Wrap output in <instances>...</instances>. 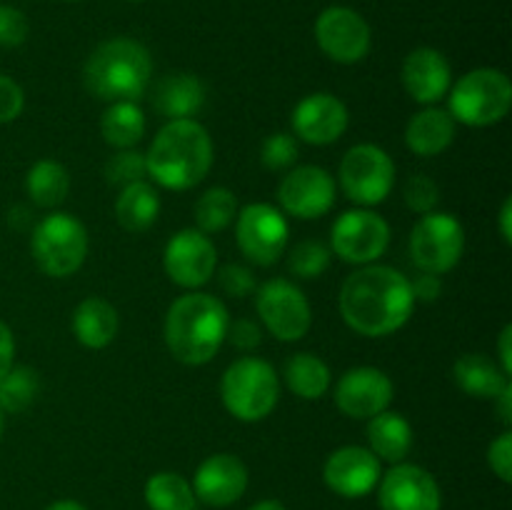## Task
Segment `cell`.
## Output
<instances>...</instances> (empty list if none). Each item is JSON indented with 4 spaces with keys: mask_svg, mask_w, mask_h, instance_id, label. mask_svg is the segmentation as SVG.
Returning <instances> with one entry per match:
<instances>
[{
    "mask_svg": "<svg viewBox=\"0 0 512 510\" xmlns=\"http://www.w3.org/2000/svg\"><path fill=\"white\" fill-rule=\"evenodd\" d=\"M413 310L408 275L390 265H360L340 288V315L350 330L365 338L398 333Z\"/></svg>",
    "mask_w": 512,
    "mask_h": 510,
    "instance_id": "6da1fadb",
    "label": "cell"
},
{
    "mask_svg": "<svg viewBox=\"0 0 512 510\" xmlns=\"http://www.w3.org/2000/svg\"><path fill=\"white\" fill-rule=\"evenodd\" d=\"M213 158V140L198 120H168L145 153V168L160 188L190 190L203 183Z\"/></svg>",
    "mask_w": 512,
    "mask_h": 510,
    "instance_id": "7a4b0ae2",
    "label": "cell"
},
{
    "mask_svg": "<svg viewBox=\"0 0 512 510\" xmlns=\"http://www.w3.org/2000/svg\"><path fill=\"white\" fill-rule=\"evenodd\" d=\"M230 315L223 300L210 293L180 295L165 315V345L183 365H205L228 338Z\"/></svg>",
    "mask_w": 512,
    "mask_h": 510,
    "instance_id": "3957f363",
    "label": "cell"
},
{
    "mask_svg": "<svg viewBox=\"0 0 512 510\" xmlns=\"http://www.w3.org/2000/svg\"><path fill=\"white\" fill-rule=\"evenodd\" d=\"M153 78V58L148 48L133 38H110L90 53L83 68V83L95 98L138 100Z\"/></svg>",
    "mask_w": 512,
    "mask_h": 510,
    "instance_id": "277c9868",
    "label": "cell"
},
{
    "mask_svg": "<svg viewBox=\"0 0 512 510\" xmlns=\"http://www.w3.org/2000/svg\"><path fill=\"white\" fill-rule=\"evenodd\" d=\"M220 398L240 423H260L280 400V380L273 365L260 358H240L223 373Z\"/></svg>",
    "mask_w": 512,
    "mask_h": 510,
    "instance_id": "5b68a950",
    "label": "cell"
},
{
    "mask_svg": "<svg viewBox=\"0 0 512 510\" xmlns=\"http://www.w3.org/2000/svg\"><path fill=\"white\" fill-rule=\"evenodd\" d=\"M450 115L455 123L488 128L500 123L512 108V83L498 68H475L448 90Z\"/></svg>",
    "mask_w": 512,
    "mask_h": 510,
    "instance_id": "8992f818",
    "label": "cell"
},
{
    "mask_svg": "<svg viewBox=\"0 0 512 510\" xmlns=\"http://www.w3.org/2000/svg\"><path fill=\"white\" fill-rule=\"evenodd\" d=\"M30 250L38 268L50 278L78 273L88 255V230L75 215L50 213L35 223Z\"/></svg>",
    "mask_w": 512,
    "mask_h": 510,
    "instance_id": "52a82bcc",
    "label": "cell"
},
{
    "mask_svg": "<svg viewBox=\"0 0 512 510\" xmlns=\"http://www.w3.org/2000/svg\"><path fill=\"white\" fill-rule=\"evenodd\" d=\"M465 253V228L455 215H420L410 233V258L420 273L443 275L460 263Z\"/></svg>",
    "mask_w": 512,
    "mask_h": 510,
    "instance_id": "ba28073f",
    "label": "cell"
},
{
    "mask_svg": "<svg viewBox=\"0 0 512 510\" xmlns=\"http://www.w3.org/2000/svg\"><path fill=\"white\" fill-rule=\"evenodd\" d=\"M340 188L363 208L380 205L395 185V163L380 145L360 143L343 155Z\"/></svg>",
    "mask_w": 512,
    "mask_h": 510,
    "instance_id": "9c48e42d",
    "label": "cell"
},
{
    "mask_svg": "<svg viewBox=\"0 0 512 510\" xmlns=\"http://www.w3.org/2000/svg\"><path fill=\"white\" fill-rule=\"evenodd\" d=\"M255 310L265 330L283 343L305 338L313 325V310L303 290L285 278L265 280L255 293Z\"/></svg>",
    "mask_w": 512,
    "mask_h": 510,
    "instance_id": "30bf717a",
    "label": "cell"
},
{
    "mask_svg": "<svg viewBox=\"0 0 512 510\" xmlns=\"http://www.w3.org/2000/svg\"><path fill=\"white\" fill-rule=\"evenodd\" d=\"M390 245V225L368 208L345 210L330 228V253L350 265H373Z\"/></svg>",
    "mask_w": 512,
    "mask_h": 510,
    "instance_id": "8fae6325",
    "label": "cell"
},
{
    "mask_svg": "<svg viewBox=\"0 0 512 510\" xmlns=\"http://www.w3.org/2000/svg\"><path fill=\"white\" fill-rule=\"evenodd\" d=\"M290 228L283 210L270 203H253L238 210L235 218V240L238 248L250 263L268 268L278 263L280 255L288 248Z\"/></svg>",
    "mask_w": 512,
    "mask_h": 510,
    "instance_id": "7c38bea8",
    "label": "cell"
},
{
    "mask_svg": "<svg viewBox=\"0 0 512 510\" xmlns=\"http://www.w3.org/2000/svg\"><path fill=\"white\" fill-rule=\"evenodd\" d=\"M315 40L330 60L340 65L360 63L370 53V25L358 10L330 5L315 20Z\"/></svg>",
    "mask_w": 512,
    "mask_h": 510,
    "instance_id": "4fadbf2b",
    "label": "cell"
},
{
    "mask_svg": "<svg viewBox=\"0 0 512 510\" xmlns=\"http://www.w3.org/2000/svg\"><path fill=\"white\" fill-rule=\"evenodd\" d=\"M168 278L185 290H198L215 275L218 250L213 240L198 228H183L168 240L163 253Z\"/></svg>",
    "mask_w": 512,
    "mask_h": 510,
    "instance_id": "5bb4252c",
    "label": "cell"
},
{
    "mask_svg": "<svg viewBox=\"0 0 512 510\" xmlns=\"http://www.w3.org/2000/svg\"><path fill=\"white\" fill-rule=\"evenodd\" d=\"M335 180L320 165H300L290 170L278 188V203L283 215L298 220H315L330 213L335 205Z\"/></svg>",
    "mask_w": 512,
    "mask_h": 510,
    "instance_id": "9a60e30c",
    "label": "cell"
},
{
    "mask_svg": "<svg viewBox=\"0 0 512 510\" xmlns=\"http://www.w3.org/2000/svg\"><path fill=\"white\" fill-rule=\"evenodd\" d=\"M380 510H440L443 493L433 473L413 463H395L378 483Z\"/></svg>",
    "mask_w": 512,
    "mask_h": 510,
    "instance_id": "2e32d148",
    "label": "cell"
},
{
    "mask_svg": "<svg viewBox=\"0 0 512 510\" xmlns=\"http://www.w3.org/2000/svg\"><path fill=\"white\" fill-rule=\"evenodd\" d=\"M395 385L380 368H353L335 385V405L340 413L355 420H370L390 408Z\"/></svg>",
    "mask_w": 512,
    "mask_h": 510,
    "instance_id": "e0dca14e",
    "label": "cell"
},
{
    "mask_svg": "<svg viewBox=\"0 0 512 510\" xmlns=\"http://www.w3.org/2000/svg\"><path fill=\"white\" fill-rule=\"evenodd\" d=\"M383 475L375 453L363 445H345L330 453L323 465V480L340 498H365L373 493Z\"/></svg>",
    "mask_w": 512,
    "mask_h": 510,
    "instance_id": "ac0fdd59",
    "label": "cell"
},
{
    "mask_svg": "<svg viewBox=\"0 0 512 510\" xmlns=\"http://www.w3.org/2000/svg\"><path fill=\"white\" fill-rule=\"evenodd\" d=\"M295 138L310 145H330L348 130L350 113L343 100L333 93L305 95L293 110Z\"/></svg>",
    "mask_w": 512,
    "mask_h": 510,
    "instance_id": "d6986e66",
    "label": "cell"
},
{
    "mask_svg": "<svg viewBox=\"0 0 512 510\" xmlns=\"http://www.w3.org/2000/svg\"><path fill=\"white\" fill-rule=\"evenodd\" d=\"M195 498L210 508H228L248 490V468L233 453H215L198 465L193 478Z\"/></svg>",
    "mask_w": 512,
    "mask_h": 510,
    "instance_id": "ffe728a7",
    "label": "cell"
},
{
    "mask_svg": "<svg viewBox=\"0 0 512 510\" xmlns=\"http://www.w3.org/2000/svg\"><path fill=\"white\" fill-rule=\"evenodd\" d=\"M403 85L415 103L435 105L453 85L448 58L435 48H415L403 63Z\"/></svg>",
    "mask_w": 512,
    "mask_h": 510,
    "instance_id": "44dd1931",
    "label": "cell"
},
{
    "mask_svg": "<svg viewBox=\"0 0 512 510\" xmlns=\"http://www.w3.org/2000/svg\"><path fill=\"white\" fill-rule=\"evenodd\" d=\"M205 103V85L193 73H170L153 88V105L163 118H193Z\"/></svg>",
    "mask_w": 512,
    "mask_h": 510,
    "instance_id": "7402d4cb",
    "label": "cell"
},
{
    "mask_svg": "<svg viewBox=\"0 0 512 510\" xmlns=\"http://www.w3.org/2000/svg\"><path fill=\"white\" fill-rule=\"evenodd\" d=\"M455 140V120L448 110L425 105L410 118L405 128V145L420 158H433L445 153Z\"/></svg>",
    "mask_w": 512,
    "mask_h": 510,
    "instance_id": "603a6c76",
    "label": "cell"
},
{
    "mask_svg": "<svg viewBox=\"0 0 512 510\" xmlns=\"http://www.w3.org/2000/svg\"><path fill=\"white\" fill-rule=\"evenodd\" d=\"M73 333L80 345L90 350H103L118 335V310L105 298L90 295L75 308Z\"/></svg>",
    "mask_w": 512,
    "mask_h": 510,
    "instance_id": "cb8c5ba5",
    "label": "cell"
},
{
    "mask_svg": "<svg viewBox=\"0 0 512 510\" xmlns=\"http://www.w3.org/2000/svg\"><path fill=\"white\" fill-rule=\"evenodd\" d=\"M453 378L465 395L478 400H495L510 383L503 368L483 353L460 355L453 365Z\"/></svg>",
    "mask_w": 512,
    "mask_h": 510,
    "instance_id": "d4e9b609",
    "label": "cell"
},
{
    "mask_svg": "<svg viewBox=\"0 0 512 510\" xmlns=\"http://www.w3.org/2000/svg\"><path fill=\"white\" fill-rule=\"evenodd\" d=\"M368 443L378 460L403 463L413 448V425L395 410H383L368 420Z\"/></svg>",
    "mask_w": 512,
    "mask_h": 510,
    "instance_id": "484cf974",
    "label": "cell"
},
{
    "mask_svg": "<svg viewBox=\"0 0 512 510\" xmlns=\"http://www.w3.org/2000/svg\"><path fill=\"white\" fill-rule=\"evenodd\" d=\"M160 215L158 190L148 180H138L125 188H120L118 200H115V218L120 228L128 233H145L155 225Z\"/></svg>",
    "mask_w": 512,
    "mask_h": 510,
    "instance_id": "4316f807",
    "label": "cell"
},
{
    "mask_svg": "<svg viewBox=\"0 0 512 510\" xmlns=\"http://www.w3.org/2000/svg\"><path fill=\"white\" fill-rule=\"evenodd\" d=\"M100 133L110 148L128 150L143 140L145 135V115L133 100H115L103 113L100 120Z\"/></svg>",
    "mask_w": 512,
    "mask_h": 510,
    "instance_id": "83f0119b",
    "label": "cell"
},
{
    "mask_svg": "<svg viewBox=\"0 0 512 510\" xmlns=\"http://www.w3.org/2000/svg\"><path fill=\"white\" fill-rule=\"evenodd\" d=\"M25 190L38 208H58L70 193V175L58 160L43 158L25 175Z\"/></svg>",
    "mask_w": 512,
    "mask_h": 510,
    "instance_id": "f1b7e54d",
    "label": "cell"
},
{
    "mask_svg": "<svg viewBox=\"0 0 512 510\" xmlns=\"http://www.w3.org/2000/svg\"><path fill=\"white\" fill-rule=\"evenodd\" d=\"M285 383L300 400H320L330 390V368L313 353H295L285 363Z\"/></svg>",
    "mask_w": 512,
    "mask_h": 510,
    "instance_id": "f546056e",
    "label": "cell"
},
{
    "mask_svg": "<svg viewBox=\"0 0 512 510\" xmlns=\"http://www.w3.org/2000/svg\"><path fill=\"white\" fill-rule=\"evenodd\" d=\"M145 503L150 510H195L198 498L188 480L180 473H163L150 475L145 483Z\"/></svg>",
    "mask_w": 512,
    "mask_h": 510,
    "instance_id": "4dcf8cb0",
    "label": "cell"
},
{
    "mask_svg": "<svg viewBox=\"0 0 512 510\" xmlns=\"http://www.w3.org/2000/svg\"><path fill=\"white\" fill-rule=\"evenodd\" d=\"M238 218V198L228 188H210L195 203V223L200 233H220Z\"/></svg>",
    "mask_w": 512,
    "mask_h": 510,
    "instance_id": "1f68e13d",
    "label": "cell"
},
{
    "mask_svg": "<svg viewBox=\"0 0 512 510\" xmlns=\"http://www.w3.org/2000/svg\"><path fill=\"white\" fill-rule=\"evenodd\" d=\"M40 393V378L28 365H13L0 378V408L5 413H25Z\"/></svg>",
    "mask_w": 512,
    "mask_h": 510,
    "instance_id": "d6a6232c",
    "label": "cell"
},
{
    "mask_svg": "<svg viewBox=\"0 0 512 510\" xmlns=\"http://www.w3.org/2000/svg\"><path fill=\"white\" fill-rule=\"evenodd\" d=\"M330 258H333V253H330L328 245H323L320 240H303L290 250L288 268L295 278L315 280L328 270Z\"/></svg>",
    "mask_w": 512,
    "mask_h": 510,
    "instance_id": "836d02e7",
    "label": "cell"
},
{
    "mask_svg": "<svg viewBox=\"0 0 512 510\" xmlns=\"http://www.w3.org/2000/svg\"><path fill=\"white\" fill-rule=\"evenodd\" d=\"M145 175H148V168H145V153H140V150L135 148L118 150V153L105 163V180H108L110 185H118V188L145 180Z\"/></svg>",
    "mask_w": 512,
    "mask_h": 510,
    "instance_id": "e575fe53",
    "label": "cell"
},
{
    "mask_svg": "<svg viewBox=\"0 0 512 510\" xmlns=\"http://www.w3.org/2000/svg\"><path fill=\"white\" fill-rule=\"evenodd\" d=\"M300 155L298 138L293 133H273L260 148V163L268 170H288Z\"/></svg>",
    "mask_w": 512,
    "mask_h": 510,
    "instance_id": "d590c367",
    "label": "cell"
},
{
    "mask_svg": "<svg viewBox=\"0 0 512 510\" xmlns=\"http://www.w3.org/2000/svg\"><path fill=\"white\" fill-rule=\"evenodd\" d=\"M403 198H405V205H408L413 213L428 215L433 213L435 205H438L440 188L433 178L420 173V175H413V178H408V183H405V190H403Z\"/></svg>",
    "mask_w": 512,
    "mask_h": 510,
    "instance_id": "8d00e7d4",
    "label": "cell"
},
{
    "mask_svg": "<svg viewBox=\"0 0 512 510\" xmlns=\"http://www.w3.org/2000/svg\"><path fill=\"white\" fill-rule=\"evenodd\" d=\"M30 25L23 10L13 5H0V45L3 48H18L28 40Z\"/></svg>",
    "mask_w": 512,
    "mask_h": 510,
    "instance_id": "74e56055",
    "label": "cell"
},
{
    "mask_svg": "<svg viewBox=\"0 0 512 510\" xmlns=\"http://www.w3.org/2000/svg\"><path fill=\"white\" fill-rule=\"evenodd\" d=\"M218 280L223 293H228L230 298H248V295L255 290L253 270L238 263L225 265V268L218 273Z\"/></svg>",
    "mask_w": 512,
    "mask_h": 510,
    "instance_id": "f35d334b",
    "label": "cell"
},
{
    "mask_svg": "<svg viewBox=\"0 0 512 510\" xmlns=\"http://www.w3.org/2000/svg\"><path fill=\"white\" fill-rule=\"evenodd\" d=\"M488 465L503 483L512 480V433L505 430L490 443L488 448Z\"/></svg>",
    "mask_w": 512,
    "mask_h": 510,
    "instance_id": "ab89813d",
    "label": "cell"
},
{
    "mask_svg": "<svg viewBox=\"0 0 512 510\" xmlns=\"http://www.w3.org/2000/svg\"><path fill=\"white\" fill-rule=\"evenodd\" d=\"M25 108V93L13 78L0 73V123H13Z\"/></svg>",
    "mask_w": 512,
    "mask_h": 510,
    "instance_id": "60d3db41",
    "label": "cell"
},
{
    "mask_svg": "<svg viewBox=\"0 0 512 510\" xmlns=\"http://www.w3.org/2000/svg\"><path fill=\"white\" fill-rule=\"evenodd\" d=\"M228 338L238 350H255L263 343V328L255 320L240 318L228 325Z\"/></svg>",
    "mask_w": 512,
    "mask_h": 510,
    "instance_id": "b9f144b4",
    "label": "cell"
},
{
    "mask_svg": "<svg viewBox=\"0 0 512 510\" xmlns=\"http://www.w3.org/2000/svg\"><path fill=\"white\" fill-rule=\"evenodd\" d=\"M410 290H413V298L415 303H433V300L440 298V293H443V280H440V275H433V273H420L418 278L410 280Z\"/></svg>",
    "mask_w": 512,
    "mask_h": 510,
    "instance_id": "7bdbcfd3",
    "label": "cell"
},
{
    "mask_svg": "<svg viewBox=\"0 0 512 510\" xmlns=\"http://www.w3.org/2000/svg\"><path fill=\"white\" fill-rule=\"evenodd\" d=\"M13 358H15V338L13 330L0 320V378L13 368Z\"/></svg>",
    "mask_w": 512,
    "mask_h": 510,
    "instance_id": "ee69618b",
    "label": "cell"
},
{
    "mask_svg": "<svg viewBox=\"0 0 512 510\" xmlns=\"http://www.w3.org/2000/svg\"><path fill=\"white\" fill-rule=\"evenodd\" d=\"M498 355H500V368L503 373L512 375V325H505L500 330V338H498Z\"/></svg>",
    "mask_w": 512,
    "mask_h": 510,
    "instance_id": "f6af8a7d",
    "label": "cell"
},
{
    "mask_svg": "<svg viewBox=\"0 0 512 510\" xmlns=\"http://www.w3.org/2000/svg\"><path fill=\"white\" fill-rule=\"evenodd\" d=\"M498 228L500 238H503L505 245H512V198L503 200V208L498 213Z\"/></svg>",
    "mask_w": 512,
    "mask_h": 510,
    "instance_id": "bcb514c9",
    "label": "cell"
},
{
    "mask_svg": "<svg viewBox=\"0 0 512 510\" xmlns=\"http://www.w3.org/2000/svg\"><path fill=\"white\" fill-rule=\"evenodd\" d=\"M495 403H498L500 420H503L505 425H510L512 423V383H508L503 390H500V395L495 398Z\"/></svg>",
    "mask_w": 512,
    "mask_h": 510,
    "instance_id": "7dc6e473",
    "label": "cell"
},
{
    "mask_svg": "<svg viewBox=\"0 0 512 510\" xmlns=\"http://www.w3.org/2000/svg\"><path fill=\"white\" fill-rule=\"evenodd\" d=\"M45 510H88L83 503H78V500H55V503H50Z\"/></svg>",
    "mask_w": 512,
    "mask_h": 510,
    "instance_id": "c3c4849f",
    "label": "cell"
},
{
    "mask_svg": "<svg viewBox=\"0 0 512 510\" xmlns=\"http://www.w3.org/2000/svg\"><path fill=\"white\" fill-rule=\"evenodd\" d=\"M250 510H288V508H285L280 500H260V503H255Z\"/></svg>",
    "mask_w": 512,
    "mask_h": 510,
    "instance_id": "681fc988",
    "label": "cell"
},
{
    "mask_svg": "<svg viewBox=\"0 0 512 510\" xmlns=\"http://www.w3.org/2000/svg\"><path fill=\"white\" fill-rule=\"evenodd\" d=\"M3 430H5V410L0 408V440H3Z\"/></svg>",
    "mask_w": 512,
    "mask_h": 510,
    "instance_id": "f907efd6",
    "label": "cell"
},
{
    "mask_svg": "<svg viewBox=\"0 0 512 510\" xmlns=\"http://www.w3.org/2000/svg\"><path fill=\"white\" fill-rule=\"evenodd\" d=\"M128 3H143V0H128Z\"/></svg>",
    "mask_w": 512,
    "mask_h": 510,
    "instance_id": "816d5d0a",
    "label": "cell"
}]
</instances>
